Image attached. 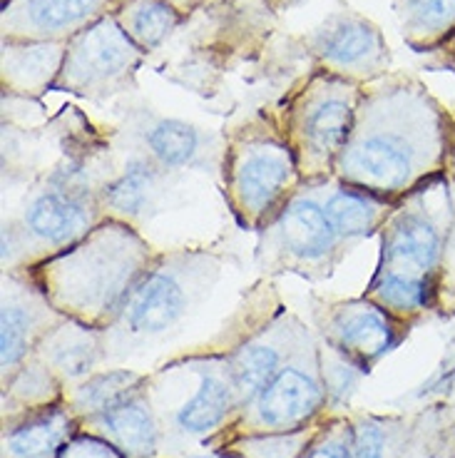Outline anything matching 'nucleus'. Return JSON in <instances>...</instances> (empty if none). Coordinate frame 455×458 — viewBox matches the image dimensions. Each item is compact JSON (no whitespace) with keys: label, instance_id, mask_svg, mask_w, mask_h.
Here are the masks:
<instances>
[{"label":"nucleus","instance_id":"34","mask_svg":"<svg viewBox=\"0 0 455 458\" xmlns=\"http://www.w3.org/2000/svg\"><path fill=\"white\" fill-rule=\"evenodd\" d=\"M451 172H453V180H455V140H453V155H451Z\"/></svg>","mask_w":455,"mask_h":458},{"label":"nucleus","instance_id":"18","mask_svg":"<svg viewBox=\"0 0 455 458\" xmlns=\"http://www.w3.org/2000/svg\"><path fill=\"white\" fill-rule=\"evenodd\" d=\"M164 170L160 165L149 160L147 155H139L127 162L125 170L117 177L107 180L100 190L105 215L114 219H125L132 225V219L142 217L157 197V187Z\"/></svg>","mask_w":455,"mask_h":458},{"label":"nucleus","instance_id":"5","mask_svg":"<svg viewBox=\"0 0 455 458\" xmlns=\"http://www.w3.org/2000/svg\"><path fill=\"white\" fill-rule=\"evenodd\" d=\"M364 88L329 70L316 72L299 90L286 113V142L291 145L304 182L333 180L353 130Z\"/></svg>","mask_w":455,"mask_h":458},{"label":"nucleus","instance_id":"8","mask_svg":"<svg viewBox=\"0 0 455 458\" xmlns=\"http://www.w3.org/2000/svg\"><path fill=\"white\" fill-rule=\"evenodd\" d=\"M307 184L299 187L264 227L262 259L279 269L319 279L339 264L346 240L333 229L324 209V182Z\"/></svg>","mask_w":455,"mask_h":458},{"label":"nucleus","instance_id":"10","mask_svg":"<svg viewBox=\"0 0 455 458\" xmlns=\"http://www.w3.org/2000/svg\"><path fill=\"white\" fill-rule=\"evenodd\" d=\"M308 47L324 68L353 82H371L388 72L391 53L381 28L356 11L331 13L308 35Z\"/></svg>","mask_w":455,"mask_h":458},{"label":"nucleus","instance_id":"25","mask_svg":"<svg viewBox=\"0 0 455 458\" xmlns=\"http://www.w3.org/2000/svg\"><path fill=\"white\" fill-rule=\"evenodd\" d=\"M65 428L68 419L63 413L50 411L46 416H38L5 436V451L13 458H47L60 448Z\"/></svg>","mask_w":455,"mask_h":458},{"label":"nucleus","instance_id":"21","mask_svg":"<svg viewBox=\"0 0 455 458\" xmlns=\"http://www.w3.org/2000/svg\"><path fill=\"white\" fill-rule=\"evenodd\" d=\"M113 446L130 456H149L157 446V424L139 394H130L95 416Z\"/></svg>","mask_w":455,"mask_h":458},{"label":"nucleus","instance_id":"6","mask_svg":"<svg viewBox=\"0 0 455 458\" xmlns=\"http://www.w3.org/2000/svg\"><path fill=\"white\" fill-rule=\"evenodd\" d=\"M216 279L219 259L215 254L202 250L157 254L110 329L122 339H152L170 332L209 294Z\"/></svg>","mask_w":455,"mask_h":458},{"label":"nucleus","instance_id":"15","mask_svg":"<svg viewBox=\"0 0 455 458\" xmlns=\"http://www.w3.org/2000/svg\"><path fill=\"white\" fill-rule=\"evenodd\" d=\"M393 319L396 317H391L368 297L351 299L331 304L324 321V334L336 352L358 361H375L399 342Z\"/></svg>","mask_w":455,"mask_h":458},{"label":"nucleus","instance_id":"30","mask_svg":"<svg viewBox=\"0 0 455 458\" xmlns=\"http://www.w3.org/2000/svg\"><path fill=\"white\" fill-rule=\"evenodd\" d=\"M353 384H356V374H353L351 364H346L343 359L324 361V386H326V394H331V396H346V391H351Z\"/></svg>","mask_w":455,"mask_h":458},{"label":"nucleus","instance_id":"13","mask_svg":"<svg viewBox=\"0 0 455 458\" xmlns=\"http://www.w3.org/2000/svg\"><path fill=\"white\" fill-rule=\"evenodd\" d=\"M110 0H5L0 13L3 40L68 43L107 15Z\"/></svg>","mask_w":455,"mask_h":458},{"label":"nucleus","instance_id":"24","mask_svg":"<svg viewBox=\"0 0 455 458\" xmlns=\"http://www.w3.org/2000/svg\"><path fill=\"white\" fill-rule=\"evenodd\" d=\"M127 35L145 53L160 47L180 25V13L167 0H127L117 13Z\"/></svg>","mask_w":455,"mask_h":458},{"label":"nucleus","instance_id":"12","mask_svg":"<svg viewBox=\"0 0 455 458\" xmlns=\"http://www.w3.org/2000/svg\"><path fill=\"white\" fill-rule=\"evenodd\" d=\"M0 307V354L5 371L18 367L60 321L68 319L50 304L33 279H23L18 272H5L3 276Z\"/></svg>","mask_w":455,"mask_h":458},{"label":"nucleus","instance_id":"7","mask_svg":"<svg viewBox=\"0 0 455 458\" xmlns=\"http://www.w3.org/2000/svg\"><path fill=\"white\" fill-rule=\"evenodd\" d=\"M224 182L232 212L247 227H266L304 177L284 135L247 127L229 142Z\"/></svg>","mask_w":455,"mask_h":458},{"label":"nucleus","instance_id":"28","mask_svg":"<svg viewBox=\"0 0 455 458\" xmlns=\"http://www.w3.org/2000/svg\"><path fill=\"white\" fill-rule=\"evenodd\" d=\"M351 458H386V434L374 421L351 428Z\"/></svg>","mask_w":455,"mask_h":458},{"label":"nucleus","instance_id":"2","mask_svg":"<svg viewBox=\"0 0 455 458\" xmlns=\"http://www.w3.org/2000/svg\"><path fill=\"white\" fill-rule=\"evenodd\" d=\"M157 254L125 219L105 217L90 234L35 264L33 282L63 317L110 329Z\"/></svg>","mask_w":455,"mask_h":458},{"label":"nucleus","instance_id":"31","mask_svg":"<svg viewBox=\"0 0 455 458\" xmlns=\"http://www.w3.org/2000/svg\"><path fill=\"white\" fill-rule=\"evenodd\" d=\"M304 458H351V431L324 438L321 444L308 448Z\"/></svg>","mask_w":455,"mask_h":458},{"label":"nucleus","instance_id":"1","mask_svg":"<svg viewBox=\"0 0 455 458\" xmlns=\"http://www.w3.org/2000/svg\"><path fill=\"white\" fill-rule=\"evenodd\" d=\"M455 125L423 82L393 75L361 95L333 180L393 199L451 165Z\"/></svg>","mask_w":455,"mask_h":458},{"label":"nucleus","instance_id":"11","mask_svg":"<svg viewBox=\"0 0 455 458\" xmlns=\"http://www.w3.org/2000/svg\"><path fill=\"white\" fill-rule=\"evenodd\" d=\"M326 399V386L319 377L316 352L307 342L286 361L282 371L264 386L257 399L247 403V424L257 431L282 434L308 421Z\"/></svg>","mask_w":455,"mask_h":458},{"label":"nucleus","instance_id":"35","mask_svg":"<svg viewBox=\"0 0 455 458\" xmlns=\"http://www.w3.org/2000/svg\"><path fill=\"white\" fill-rule=\"evenodd\" d=\"M282 3H286V5H289V3H299V0H282Z\"/></svg>","mask_w":455,"mask_h":458},{"label":"nucleus","instance_id":"16","mask_svg":"<svg viewBox=\"0 0 455 458\" xmlns=\"http://www.w3.org/2000/svg\"><path fill=\"white\" fill-rule=\"evenodd\" d=\"M68 43H40V40H3L0 70L3 85L13 92L38 95L55 88L65 60Z\"/></svg>","mask_w":455,"mask_h":458},{"label":"nucleus","instance_id":"9","mask_svg":"<svg viewBox=\"0 0 455 458\" xmlns=\"http://www.w3.org/2000/svg\"><path fill=\"white\" fill-rule=\"evenodd\" d=\"M142 53L145 50L127 35L117 15L107 13L70 38L55 88L85 98L120 92L132 81Z\"/></svg>","mask_w":455,"mask_h":458},{"label":"nucleus","instance_id":"20","mask_svg":"<svg viewBox=\"0 0 455 458\" xmlns=\"http://www.w3.org/2000/svg\"><path fill=\"white\" fill-rule=\"evenodd\" d=\"M237 406L240 399L232 386L227 364L224 367L209 364L199 371V386L192 399L177 411V426L187 434H206L215 431Z\"/></svg>","mask_w":455,"mask_h":458},{"label":"nucleus","instance_id":"23","mask_svg":"<svg viewBox=\"0 0 455 458\" xmlns=\"http://www.w3.org/2000/svg\"><path fill=\"white\" fill-rule=\"evenodd\" d=\"M400 33L418 50L441 46L455 33V0H399Z\"/></svg>","mask_w":455,"mask_h":458},{"label":"nucleus","instance_id":"27","mask_svg":"<svg viewBox=\"0 0 455 458\" xmlns=\"http://www.w3.org/2000/svg\"><path fill=\"white\" fill-rule=\"evenodd\" d=\"M304 444V436H266V438H251L244 441V456L249 458H296Z\"/></svg>","mask_w":455,"mask_h":458},{"label":"nucleus","instance_id":"14","mask_svg":"<svg viewBox=\"0 0 455 458\" xmlns=\"http://www.w3.org/2000/svg\"><path fill=\"white\" fill-rule=\"evenodd\" d=\"M307 342L308 334L294 319L286 317L269 324L262 334H257L247 344H241L227 359L229 378L237 391L240 406L257 399V394Z\"/></svg>","mask_w":455,"mask_h":458},{"label":"nucleus","instance_id":"33","mask_svg":"<svg viewBox=\"0 0 455 458\" xmlns=\"http://www.w3.org/2000/svg\"><path fill=\"white\" fill-rule=\"evenodd\" d=\"M192 458H237V456H227V454H212V456H192Z\"/></svg>","mask_w":455,"mask_h":458},{"label":"nucleus","instance_id":"19","mask_svg":"<svg viewBox=\"0 0 455 458\" xmlns=\"http://www.w3.org/2000/svg\"><path fill=\"white\" fill-rule=\"evenodd\" d=\"M40 354L46 367L63 378H85L100 356V329L75 319L60 321L40 344Z\"/></svg>","mask_w":455,"mask_h":458},{"label":"nucleus","instance_id":"22","mask_svg":"<svg viewBox=\"0 0 455 458\" xmlns=\"http://www.w3.org/2000/svg\"><path fill=\"white\" fill-rule=\"evenodd\" d=\"M202 132L184 120L174 117H152L142 125V148L145 155L164 172L184 170L194 165L202 152Z\"/></svg>","mask_w":455,"mask_h":458},{"label":"nucleus","instance_id":"4","mask_svg":"<svg viewBox=\"0 0 455 458\" xmlns=\"http://www.w3.org/2000/svg\"><path fill=\"white\" fill-rule=\"evenodd\" d=\"M100 184L92 182L82 162H65L28 197L18 225L3 232L5 272L15 269L18 254L23 262L40 264L90 234L105 215Z\"/></svg>","mask_w":455,"mask_h":458},{"label":"nucleus","instance_id":"29","mask_svg":"<svg viewBox=\"0 0 455 458\" xmlns=\"http://www.w3.org/2000/svg\"><path fill=\"white\" fill-rule=\"evenodd\" d=\"M60 458H120V454L110 441H100L92 436H78L63 448Z\"/></svg>","mask_w":455,"mask_h":458},{"label":"nucleus","instance_id":"32","mask_svg":"<svg viewBox=\"0 0 455 458\" xmlns=\"http://www.w3.org/2000/svg\"><path fill=\"white\" fill-rule=\"evenodd\" d=\"M445 286L455 292V197H453V219L448 229V242H445V259H443V276H441V289Z\"/></svg>","mask_w":455,"mask_h":458},{"label":"nucleus","instance_id":"26","mask_svg":"<svg viewBox=\"0 0 455 458\" xmlns=\"http://www.w3.org/2000/svg\"><path fill=\"white\" fill-rule=\"evenodd\" d=\"M142 384V378L132 374V371H107V374H97L90 377L88 381H82L80 386L75 389L72 403L75 409L97 416L105 409H110L113 403L122 401L130 394H135Z\"/></svg>","mask_w":455,"mask_h":458},{"label":"nucleus","instance_id":"17","mask_svg":"<svg viewBox=\"0 0 455 458\" xmlns=\"http://www.w3.org/2000/svg\"><path fill=\"white\" fill-rule=\"evenodd\" d=\"M324 209L341 240L353 242L368 237L371 232L383 227L391 215V202L383 197L371 195L366 190L343 184L339 180L324 182Z\"/></svg>","mask_w":455,"mask_h":458},{"label":"nucleus","instance_id":"3","mask_svg":"<svg viewBox=\"0 0 455 458\" xmlns=\"http://www.w3.org/2000/svg\"><path fill=\"white\" fill-rule=\"evenodd\" d=\"M451 217L433 209L426 190H413L381 227V257L366 297L396 317L410 319L431 310L441 292Z\"/></svg>","mask_w":455,"mask_h":458}]
</instances>
